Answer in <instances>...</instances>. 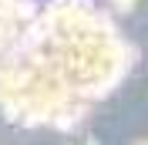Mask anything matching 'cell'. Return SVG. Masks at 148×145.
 Here are the masks:
<instances>
[{
    "label": "cell",
    "instance_id": "obj_1",
    "mask_svg": "<svg viewBox=\"0 0 148 145\" xmlns=\"http://www.w3.org/2000/svg\"><path fill=\"white\" fill-rule=\"evenodd\" d=\"M118 3V10H128V7H135V0H114Z\"/></svg>",
    "mask_w": 148,
    "mask_h": 145
}]
</instances>
